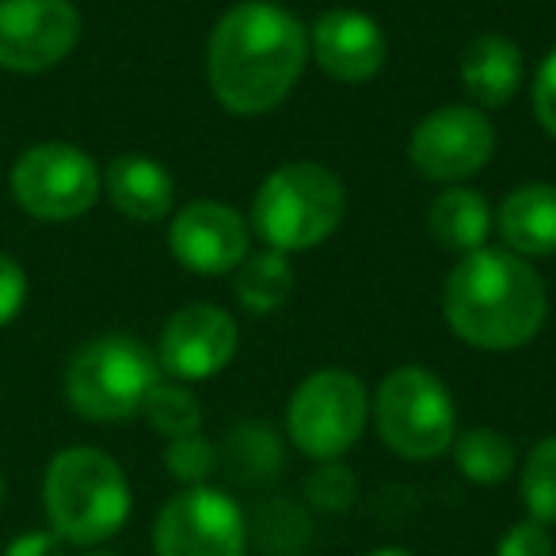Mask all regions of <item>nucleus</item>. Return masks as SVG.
Listing matches in <instances>:
<instances>
[{
	"instance_id": "1",
	"label": "nucleus",
	"mask_w": 556,
	"mask_h": 556,
	"mask_svg": "<svg viewBox=\"0 0 556 556\" xmlns=\"http://www.w3.org/2000/svg\"><path fill=\"white\" fill-rule=\"evenodd\" d=\"M309 62V31L270 0H244L217 20L206 73L217 103L232 115H263L294 92Z\"/></svg>"
},
{
	"instance_id": "2",
	"label": "nucleus",
	"mask_w": 556,
	"mask_h": 556,
	"mask_svg": "<svg viewBox=\"0 0 556 556\" xmlns=\"http://www.w3.org/2000/svg\"><path fill=\"white\" fill-rule=\"evenodd\" d=\"M442 309L457 340L480 351H515L545 325V287L522 255L480 248L450 270Z\"/></svg>"
},
{
	"instance_id": "3",
	"label": "nucleus",
	"mask_w": 556,
	"mask_h": 556,
	"mask_svg": "<svg viewBox=\"0 0 556 556\" xmlns=\"http://www.w3.org/2000/svg\"><path fill=\"white\" fill-rule=\"evenodd\" d=\"M42 507L50 530L65 545H103L130 518V484L123 465L96 446H70L54 454L42 480Z\"/></svg>"
},
{
	"instance_id": "4",
	"label": "nucleus",
	"mask_w": 556,
	"mask_h": 556,
	"mask_svg": "<svg viewBox=\"0 0 556 556\" xmlns=\"http://www.w3.org/2000/svg\"><path fill=\"white\" fill-rule=\"evenodd\" d=\"M348 214L343 184L320 164L275 168L252 199V229L270 252H305L340 229Z\"/></svg>"
},
{
	"instance_id": "5",
	"label": "nucleus",
	"mask_w": 556,
	"mask_h": 556,
	"mask_svg": "<svg viewBox=\"0 0 556 556\" xmlns=\"http://www.w3.org/2000/svg\"><path fill=\"white\" fill-rule=\"evenodd\" d=\"M156 355L134 336H100L73 355L65 370V396L73 412L92 424H118L146 408L149 393L156 389Z\"/></svg>"
},
{
	"instance_id": "6",
	"label": "nucleus",
	"mask_w": 556,
	"mask_h": 556,
	"mask_svg": "<svg viewBox=\"0 0 556 556\" xmlns=\"http://www.w3.org/2000/svg\"><path fill=\"white\" fill-rule=\"evenodd\" d=\"M374 419L381 442L404 462H431L457 439V412L446 386L419 366H401L381 381Z\"/></svg>"
},
{
	"instance_id": "7",
	"label": "nucleus",
	"mask_w": 556,
	"mask_h": 556,
	"mask_svg": "<svg viewBox=\"0 0 556 556\" xmlns=\"http://www.w3.org/2000/svg\"><path fill=\"white\" fill-rule=\"evenodd\" d=\"M370 393L348 370H320L298 386L287 408L290 442L313 462H340L366 431Z\"/></svg>"
},
{
	"instance_id": "8",
	"label": "nucleus",
	"mask_w": 556,
	"mask_h": 556,
	"mask_svg": "<svg viewBox=\"0 0 556 556\" xmlns=\"http://www.w3.org/2000/svg\"><path fill=\"white\" fill-rule=\"evenodd\" d=\"M9 184L12 199L31 217L73 222L96 206L103 176L85 149L70 146V141H39L16 156Z\"/></svg>"
},
{
	"instance_id": "9",
	"label": "nucleus",
	"mask_w": 556,
	"mask_h": 556,
	"mask_svg": "<svg viewBox=\"0 0 556 556\" xmlns=\"http://www.w3.org/2000/svg\"><path fill=\"white\" fill-rule=\"evenodd\" d=\"M156 556H248V518L217 488H184L153 522Z\"/></svg>"
},
{
	"instance_id": "10",
	"label": "nucleus",
	"mask_w": 556,
	"mask_h": 556,
	"mask_svg": "<svg viewBox=\"0 0 556 556\" xmlns=\"http://www.w3.org/2000/svg\"><path fill=\"white\" fill-rule=\"evenodd\" d=\"M492 149L495 130L488 115L477 108H462V103L424 115L408 141L412 164L419 168V176L434 184H462L477 176L492 161Z\"/></svg>"
},
{
	"instance_id": "11",
	"label": "nucleus",
	"mask_w": 556,
	"mask_h": 556,
	"mask_svg": "<svg viewBox=\"0 0 556 556\" xmlns=\"http://www.w3.org/2000/svg\"><path fill=\"white\" fill-rule=\"evenodd\" d=\"M80 12L70 0H0V70L47 73L73 54Z\"/></svg>"
},
{
	"instance_id": "12",
	"label": "nucleus",
	"mask_w": 556,
	"mask_h": 556,
	"mask_svg": "<svg viewBox=\"0 0 556 556\" xmlns=\"http://www.w3.org/2000/svg\"><path fill=\"white\" fill-rule=\"evenodd\" d=\"M237 355V320L217 305H187L161 332L156 366L179 381H206Z\"/></svg>"
},
{
	"instance_id": "13",
	"label": "nucleus",
	"mask_w": 556,
	"mask_h": 556,
	"mask_svg": "<svg viewBox=\"0 0 556 556\" xmlns=\"http://www.w3.org/2000/svg\"><path fill=\"white\" fill-rule=\"evenodd\" d=\"M252 225L225 202H191L172 217L168 244L172 255L194 275H225L237 270L248 255Z\"/></svg>"
},
{
	"instance_id": "14",
	"label": "nucleus",
	"mask_w": 556,
	"mask_h": 556,
	"mask_svg": "<svg viewBox=\"0 0 556 556\" xmlns=\"http://www.w3.org/2000/svg\"><path fill=\"white\" fill-rule=\"evenodd\" d=\"M309 54L332 80L363 85L378 77V70L386 65V35L366 12L336 9L313 24Z\"/></svg>"
},
{
	"instance_id": "15",
	"label": "nucleus",
	"mask_w": 556,
	"mask_h": 556,
	"mask_svg": "<svg viewBox=\"0 0 556 556\" xmlns=\"http://www.w3.org/2000/svg\"><path fill=\"white\" fill-rule=\"evenodd\" d=\"M103 187L118 214L134 217V222H161L172 210V176L149 156H115L108 164Z\"/></svg>"
},
{
	"instance_id": "16",
	"label": "nucleus",
	"mask_w": 556,
	"mask_h": 556,
	"mask_svg": "<svg viewBox=\"0 0 556 556\" xmlns=\"http://www.w3.org/2000/svg\"><path fill=\"white\" fill-rule=\"evenodd\" d=\"M462 85L480 108H503L522 88V54L510 39L480 35L462 54Z\"/></svg>"
},
{
	"instance_id": "17",
	"label": "nucleus",
	"mask_w": 556,
	"mask_h": 556,
	"mask_svg": "<svg viewBox=\"0 0 556 556\" xmlns=\"http://www.w3.org/2000/svg\"><path fill=\"white\" fill-rule=\"evenodd\" d=\"M500 232L515 255L556 252V187L526 184L507 194L500 210Z\"/></svg>"
},
{
	"instance_id": "18",
	"label": "nucleus",
	"mask_w": 556,
	"mask_h": 556,
	"mask_svg": "<svg viewBox=\"0 0 556 556\" xmlns=\"http://www.w3.org/2000/svg\"><path fill=\"white\" fill-rule=\"evenodd\" d=\"M492 232V210L469 187H450L431 206V237L450 252H480Z\"/></svg>"
},
{
	"instance_id": "19",
	"label": "nucleus",
	"mask_w": 556,
	"mask_h": 556,
	"mask_svg": "<svg viewBox=\"0 0 556 556\" xmlns=\"http://www.w3.org/2000/svg\"><path fill=\"white\" fill-rule=\"evenodd\" d=\"M294 290V267L282 252L244 255L237 267V298L248 313H275Z\"/></svg>"
},
{
	"instance_id": "20",
	"label": "nucleus",
	"mask_w": 556,
	"mask_h": 556,
	"mask_svg": "<svg viewBox=\"0 0 556 556\" xmlns=\"http://www.w3.org/2000/svg\"><path fill=\"white\" fill-rule=\"evenodd\" d=\"M454 465L472 484H500L515 472V446L492 427H472L454 439Z\"/></svg>"
},
{
	"instance_id": "21",
	"label": "nucleus",
	"mask_w": 556,
	"mask_h": 556,
	"mask_svg": "<svg viewBox=\"0 0 556 556\" xmlns=\"http://www.w3.org/2000/svg\"><path fill=\"white\" fill-rule=\"evenodd\" d=\"M278 462H282V446H278L275 431L263 424H240L225 442V465L244 484H260V480L275 477Z\"/></svg>"
},
{
	"instance_id": "22",
	"label": "nucleus",
	"mask_w": 556,
	"mask_h": 556,
	"mask_svg": "<svg viewBox=\"0 0 556 556\" xmlns=\"http://www.w3.org/2000/svg\"><path fill=\"white\" fill-rule=\"evenodd\" d=\"M518 492H522V507L533 522L556 526V434L541 439L530 450L522 465V480H518Z\"/></svg>"
},
{
	"instance_id": "23",
	"label": "nucleus",
	"mask_w": 556,
	"mask_h": 556,
	"mask_svg": "<svg viewBox=\"0 0 556 556\" xmlns=\"http://www.w3.org/2000/svg\"><path fill=\"white\" fill-rule=\"evenodd\" d=\"M146 419L156 434L164 439H184V434H199L202 427V404L194 401V393H187L184 386H161L149 393L146 401Z\"/></svg>"
},
{
	"instance_id": "24",
	"label": "nucleus",
	"mask_w": 556,
	"mask_h": 556,
	"mask_svg": "<svg viewBox=\"0 0 556 556\" xmlns=\"http://www.w3.org/2000/svg\"><path fill=\"white\" fill-rule=\"evenodd\" d=\"M164 465L184 488H199L210 480V472L217 469V446L202 434H184V439H172L164 450Z\"/></svg>"
},
{
	"instance_id": "25",
	"label": "nucleus",
	"mask_w": 556,
	"mask_h": 556,
	"mask_svg": "<svg viewBox=\"0 0 556 556\" xmlns=\"http://www.w3.org/2000/svg\"><path fill=\"white\" fill-rule=\"evenodd\" d=\"M305 495H309L313 507L325 510V515H340V510H348L351 503H355L358 480L348 465L320 462L317 472H309V480H305Z\"/></svg>"
},
{
	"instance_id": "26",
	"label": "nucleus",
	"mask_w": 556,
	"mask_h": 556,
	"mask_svg": "<svg viewBox=\"0 0 556 556\" xmlns=\"http://www.w3.org/2000/svg\"><path fill=\"white\" fill-rule=\"evenodd\" d=\"M495 556H556V541L548 533V526L533 522V518H522L515 522L495 545Z\"/></svg>"
},
{
	"instance_id": "27",
	"label": "nucleus",
	"mask_w": 556,
	"mask_h": 556,
	"mask_svg": "<svg viewBox=\"0 0 556 556\" xmlns=\"http://www.w3.org/2000/svg\"><path fill=\"white\" fill-rule=\"evenodd\" d=\"M27 302V275L12 255L0 252V328L12 325Z\"/></svg>"
},
{
	"instance_id": "28",
	"label": "nucleus",
	"mask_w": 556,
	"mask_h": 556,
	"mask_svg": "<svg viewBox=\"0 0 556 556\" xmlns=\"http://www.w3.org/2000/svg\"><path fill=\"white\" fill-rule=\"evenodd\" d=\"M533 111H538V123L556 138V50L541 62L533 80Z\"/></svg>"
},
{
	"instance_id": "29",
	"label": "nucleus",
	"mask_w": 556,
	"mask_h": 556,
	"mask_svg": "<svg viewBox=\"0 0 556 556\" xmlns=\"http://www.w3.org/2000/svg\"><path fill=\"white\" fill-rule=\"evenodd\" d=\"M4 556H65V541L54 530H27L9 541Z\"/></svg>"
},
{
	"instance_id": "30",
	"label": "nucleus",
	"mask_w": 556,
	"mask_h": 556,
	"mask_svg": "<svg viewBox=\"0 0 556 556\" xmlns=\"http://www.w3.org/2000/svg\"><path fill=\"white\" fill-rule=\"evenodd\" d=\"M370 556H416V553H408V548H396V545H386V548H374Z\"/></svg>"
},
{
	"instance_id": "31",
	"label": "nucleus",
	"mask_w": 556,
	"mask_h": 556,
	"mask_svg": "<svg viewBox=\"0 0 556 556\" xmlns=\"http://www.w3.org/2000/svg\"><path fill=\"white\" fill-rule=\"evenodd\" d=\"M85 556H115V553H108V548H88Z\"/></svg>"
},
{
	"instance_id": "32",
	"label": "nucleus",
	"mask_w": 556,
	"mask_h": 556,
	"mask_svg": "<svg viewBox=\"0 0 556 556\" xmlns=\"http://www.w3.org/2000/svg\"><path fill=\"white\" fill-rule=\"evenodd\" d=\"M0 503H4V477H0Z\"/></svg>"
}]
</instances>
